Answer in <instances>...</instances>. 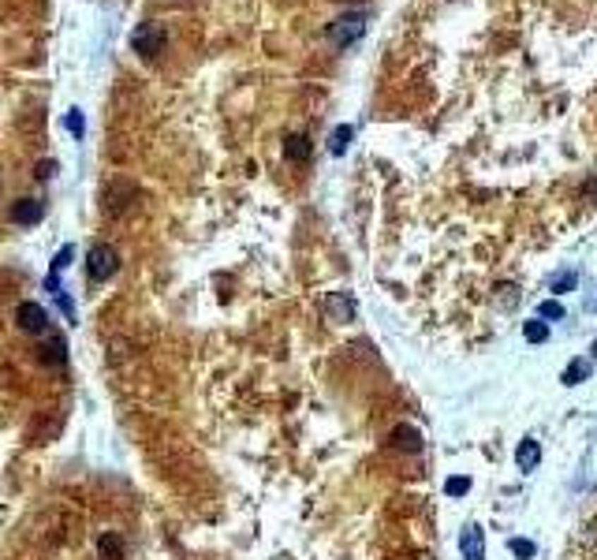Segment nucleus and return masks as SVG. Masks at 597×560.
Segmentation results:
<instances>
[{"label":"nucleus","instance_id":"20e7f679","mask_svg":"<svg viewBox=\"0 0 597 560\" xmlns=\"http://www.w3.org/2000/svg\"><path fill=\"white\" fill-rule=\"evenodd\" d=\"M131 45L142 56H157L161 45H164V30L157 27V23H138L135 34H131Z\"/></svg>","mask_w":597,"mask_h":560},{"label":"nucleus","instance_id":"9b49d317","mask_svg":"<svg viewBox=\"0 0 597 560\" xmlns=\"http://www.w3.org/2000/svg\"><path fill=\"white\" fill-rule=\"evenodd\" d=\"M97 553H101V560H127V542H123V534H116V530L101 534V538H97Z\"/></svg>","mask_w":597,"mask_h":560},{"label":"nucleus","instance_id":"f257e3e1","mask_svg":"<svg viewBox=\"0 0 597 560\" xmlns=\"http://www.w3.org/2000/svg\"><path fill=\"white\" fill-rule=\"evenodd\" d=\"M116 269H120V254H116V246H94V251L86 254V277L94 284H105L116 277Z\"/></svg>","mask_w":597,"mask_h":560},{"label":"nucleus","instance_id":"1a4fd4ad","mask_svg":"<svg viewBox=\"0 0 597 560\" xmlns=\"http://www.w3.org/2000/svg\"><path fill=\"white\" fill-rule=\"evenodd\" d=\"M325 314H329V321H351L355 318V299L344 295V292H332L325 299Z\"/></svg>","mask_w":597,"mask_h":560},{"label":"nucleus","instance_id":"423d86ee","mask_svg":"<svg viewBox=\"0 0 597 560\" xmlns=\"http://www.w3.org/2000/svg\"><path fill=\"white\" fill-rule=\"evenodd\" d=\"M459 553L463 560H486V538H482V527H466L463 538H459Z\"/></svg>","mask_w":597,"mask_h":560},{"label":"nucleus","instance_id":"2eb2a0df","mask_svg":"<svg viewBox=\"0 0 597 560\" xmlns=\"http://www.w3.org/2000/svg\"><path fill=\"white\" fill-rule=\"evenodd\" d=\"M586 377H590V362H586V359H575V362H571V367L564 370L560 381H564V385H582Z\"/></svg>","mask_w":597,"mask_h":560},{"label":"nucleus","instance_id":"b1692460","mask_svg":"<svg viewBox=\"0 0 597 560\" xmlns=\"http://www.w3.org/2000/svg\"><path fill=\"white\" fill-rule=\"evenodd\" d=\"M590 355H593V359H597V340H593V347H590Z\"/></svg>","mask_w":597,"mask_h":560},{"label":"nucleus","instance_id":"4468645a","mask_svg":"<svg viewBox=\"0 0 597 560\" xmlns=\"http://www.w3.org/2000/svg\"><path fill=\"white\" fill-rule=\"evenodd\" d=\"M351 138H355V127L340 124V127H336V131H332V138H329V150L336 153V157H340V153H344L347 146H351Z\"/></svg>","mask_w":597,"mask_h":560},{"label":"nucleus","instance_id":"5701e85b","mask_svg":"<svg viewBox=\"0 0 597 560\" xmlns=\"http://www.w3.org/2000/svg\"><path fill=\"white\" fill-rule=\"evenodd\" d=\"M53 172H56V161H42V165H37V179H49Z\"/></svg>","mask_w":597,"mask_h":560},{"label":"nucleus","instance_id":"dca6fc26","mask_svg":"<svg viewBox=\"0 0 597 560\" xmlns=\"http://www.w3.org/2000/svg\"><path fill=\"white\" fill-rule=\"evenodd\" d=\"M575 284H579V273H575V269H564V273H556V277H553L549 288H553V295H564V292L575 288Z\"/></svg>","mask_w":597,"mask_h":560},{"label":"nucleus","instance_id":"9d476101","mask_svg":"<svg viewBox=\"0 0 597 560\" xmlns=\"http://www.w3.org/2000/svg\"><path fill=\"white\" fill-rule=\"evenodd\" d=\"M42 217H45V202H37V198H23L11 205V220L16 225H37Z\"/></svg>","mask_w":597,"mask_h":560},{"label":"nucleus","instance_id":"aec40b11","mask_svg":"<svg viewBox=\"0 0 597 560\" xmlns=\"http://www.w3.org/2000/svg\"><path fill=\"white\" fill-rule=\"evenodd\" d=\"M68 131L83 138V131H86V120H83V112H79V109H71V112H68Z\"/></svg>","mask_w":597,"mask_h":560},{"label":"nucleus","instance_id":"0eeeda50","mask_svg":"<svg viewBox=\"0 0 597 560\" xmlns=\"http://www.w3.org/2000/svg\"><path fill=\"white\" fill-rule=\"evenodd\" d=\"M538 460H541V445L534 437H523V441H519V448H515V467L523 475H530V471H538Z\"/></svg>","mask_w":597,"mask_h":560},{"label":"nucleus","instance_id":"f3484780","mask_svg":"<svg viewBox=\"0 0 597 560\" xmlns=\"http://www.w3.org/2000/svg\"><path fill=\"white\" fill-rule=\"evenodd\" d=\"M523 336H526L530 344H545V340H549V325H545L541 318H534V321L523 325Z\"/></svg>","mask_w":597,"mask_h":560},{"label":"nucleus","instance_id":"4be33fe9","mask_svg":"<svg viewBox=\"0 0 597 560\" xmlns=\"http://www.w3.org/2000/svg\"><path fill=\"white\" fill-rule=\"evenodd\" d=\"M512 553H515L519 560H530V556H534V545L523 542V538H515V542H512Z\"/></svg>","mask_w":597,"mask_h":560},{"label":"nucleus","instance_id":"7ed1b4c3","mask_svg":"<svg viewBox=\"0 0 597 560\" xmlns=\"http://www.w3.org/2000/svg\"><path fill=\"white\" fill-rule=\"evenodd\" d=\"M16 325L23 333H30V336H42V333H49V314H45V306L42 303H19L16 306Z\"/></svg>","mask_w":597,"mask_h":560},{"label":"nucleus","instance_id":"6ab92c4d","mask_svg":"<svg viewBox=\"0 0 597 560\" xmlns=\"http://www.w3.org/2000/svg\"><path fill=\"white\" fill-rule=\"evenodd\" d=\"M71 254H75V251H71V246H64V251H60V254L53 258V269H49V277H60V273H64V269H68V262H71Z\"/></svg>","mask_w":597,"mask_h":560},{"label":"nucleus","instance_id":"6e6552de","mask_svg":"<svg viewBox=\"0 0 597 560\" xmlns=\"http://www.w3.org/2000/svg\"><path fill=\"white\" fill-rule=\"evenodd\" d=\"M131 198H138V187H131V184H112V187L105 191V210H109V213H123L127 205H131Z\"/></svg>","mask_w":597,"mask_h":560},{"label":"nucleus","instance_id":"f03ea898","mask_svg":"<svg viewBox=\"0 0 597 560\" xmlns=\"http://www.w3.org/2000/svg\"><path fill=\"white\" fill-rule=\"evenodd\" d=\"M362 30H366V16H362V11H351V16H340V19L329 27V42L344 49V45L358 42Z\"/></svg>","mask_w":597,"mask_h":560},{"label":"nucleus","instance_id":"f8f14e48","mask_svg":"<svg viewBox=\"0 0 597 560\" xmlns=\"http://www.w3.org/2000/svg\"><path fill=\"white\" fill-rule=\"evenodd\" d=\"M284 153H288V161L295 165H306L310 153H314V146H310L306 135H288V142H284Z\"/></svg>","mask_w":597,"mask_h":560},{"label":"nucleus","instance_id":"a211bd4d","mask_svg":"<svg viewBox=\"0 0 597 560\" xmlns=\"http://www.w3.org/2000/svg\"><path fill=\"white\" fill-rule=\"evenodd\" d=\"M445 493H448V497H466V493H471V478H466V475L448 478V482H445Z\"/></svg>","mask_w":597,"mask_h":560},{"label":"nucleus","instance_id":"412c9836","mask_svg":"<svg viewBox=\"0 0 597 560\" xmlns=\"http://www.w3.org/2000/svg\"><path fill=\"white\" fill-rule=\"evenodd\" d=\"M538 318H564V306L556 303V299H549V303L538 306Z\"/></svg>","mask_w":597,"mask_h":560},{"label":"nucleus","instance_id":"39448f33","mask_svg":"<svg viewBox=\"0 0 597 560\" xmlns=\"http://www.w3.org/2000/svg\"><path fill=\"white\" fill-rule=\"evenodd\" d=\"M388 441H392L396 452H422V434H418V426H411V422H399Z\"/></svg>","mask_w":597,"mask_h":560},{"label":"nucleus","instance_id":"ddd939ff","mask_svg":"<svg viewBox=\"0 0 597 560\" xmlns=\"http://www.w3.org/2000/svg\"><path fill=\"white\" fill-rule=\"evenodd\" d=\"M42 362H53V367L68 362V344H64V336H49V344L42 347Z\"/></svg>","mask_w":597,"mask_h":560}]
</instances>
